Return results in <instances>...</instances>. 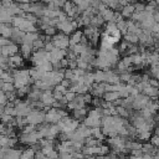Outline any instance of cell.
Returning <instances> with one entry per match:
<instances>
[{"label": "cell", "mask_w": 159, "mask_h": 159, "mask_svg": "<svg viewBox=\"0 0 159 159\" xmlns=\"http://www.w3.org/2000/svg\"><path fill=\"white\" fill-rule=\"evenodd\" d=\"M34 157H36L35 149H26L25 152H22L20 159H34Z\"/></svg>", "instance_id": "6da1fadb"}]
</instances>
